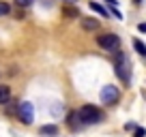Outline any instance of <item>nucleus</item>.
<instances>
[{
  "label": "nucleus",
  "mask_w": 146,
  "mask_h": 137,
  "mask_svg": "<svg viewBox=\"0 0 146 137\" xmlns=\"http://www.w3.org/2000/svg\"><path fill=\"white\" fill-rule=\"evenodd\" d=\"M11 13V7L7 5V2H0V17H5V15Z\"/></svg>",
  "instance_id": "obj_12"
},
{
  "label": "nucleus",
  "mask_w": 146,
  "mask_h": 137,
  "mask_svg": "<svg viewBox=\"0 0 146 137\" xmlns=\"http://www.w3.org/2000/svg\"><path fill=\"white\" fill-rule=\"evenodd\" d=\"M41 133L43 135H58V126H56V124H45V126H41Z\"/></svg>",
  "instance_id": "obj_9"
},
{
  "label": "nucleus",
  "mask_w": 146,
  "mask_h": 137,
  "mask_svg": "<svg viewBox=\"0 0 146 137\" xmlns=\"http://www.w3.org/2000/svg\"><path fill=\"white\" fill-rule=\"evenodd\" d=\"M62 15H64V17H69V19L82 17V15H80V11L75 9V7H71V5H64V7H62Z\"/></svg>",
  "instance_id": "obj_8"
},
{
  "label": "nucleus",
  "mask_w": 146,
  "mask_h": 137,
  "mask_svg": "<svg viewBox=\"0 0 146 137\" xmlns=\"http://www.w3.org/2000/svg\"><path fill=\"white\" fill-rule=\"evenodd\" d=\"M9 101H11V86L0 84V105H7Z\"/></svg>",
  "instance_id": "obj_7"
},
{
  "label": "nucleus",
  "mask_w": 146,
  "mask_h": 137,
  "mask_svg": "<svg viewBox=\"0 0 146 137\" xmlns=\"http://www.w3.org/2000/svg\"><path fill=\"white\" fill-rule=\"evenodd\" d=\"M133 47H135V51L142 56V58H146V45L140 41V39H133Z\"/></svg>",
  "instance_id": "obj_10"
},
{
  "label": "nucleus",
  "mask_w": 146,
  "mask_h": 137,
  "mask_svg": "<svg viewBox=\"0 0 146 137\" xmlns=\"http://www.w3.org/2000/svg\"><path fill=\"white\" fill-rule=\"evenodd\" d=\"M105 2H110L112 7H116V5H118V0H105Z\"/></svg>",
  "instance_id": "obj_16"
},
{
  "label": "nucleus",
  "mask_w": 146,
  "mask_h": 137,
  "mask_svg": "<svg viewBox=\"0 0 146 137\" xmlns=\"http://www.w3.org/2000/svg\"><path fill=\"white\" fill-rule=\"evenodd\" d=\"M118 96H120V92L116 86H103V90H101V101L105 105H114L118 101Z\"/></svg>",
  "instance_id": "obj_5"
},
{
  "label": "nucleus",
  "mask_w": 146,
  "mask_h": 137,
  "mask_svg": "<svg viewBox=\"0 0 146 137\" xmlns=\"http://www.w3.org/2000/svg\"><path fill=\"white\" fill-rule=\"evenodd\" d=\"M135 137H146V131H144L142 126H137V128H135Z\"/></svg>",
  "instance_id": "obj_14"
},
{
  "label": "nucleus",
  "mask_w": 146,
  "mask_h": 137,
  "mask_svg": "<svg viewBox=\"0 0 146 137\" xmlns=\"http://www.w3.org/2000/svg\"><path fill=\"white\" fill-rule=\"evenodd\" d=\"M80 26H82L86 32H97L99 30V22H97L95 17H82L80 19Z\"/></svg>",
  "instance_id": "obj_6"
},
{
  "label": "nucleus",
  "mask_w": 146,
  "mask_h": 137,
  "mask_svg": "<svg viewBox=\"0 0 146 137\" xmlns=\"http://www.w3.org/2000/svg\"><path fill=\"white\" fill-rule=\"evenodd\" d=\"M133 2H135V5H140V2H142V0H133Z\"/></svg>",
  "instance_id": "obj_18"
},
{
  "label": "nucleus",
  "mask_w": 146,
  "mask_h": 137,
  "mask_svg": "<svg viewBox=\"0 0 146 137\" xmlns=\"http://www.w3.org/2000/svg\"><path fill=\"white\" fill-rule=\"evenodd\" d=\"M64 2H67V5H73V2H78V0H64Z\"/></svg>",
  "instance_id": "obj_17"
},
{
  "label": "nucleus",
  "mask_w": 146,
  "mask_h": 137,
  "mask_svg": "<svg viewBox=\"0 0 146 137\" xmlns=\"http://www.w3.org/2000/svg\"><path fill=\"white\" fill-rule=\"evenodd\" d=\"M97 45L103 47V49H108V51H114V49H118L120 39H118V34H114V32H105V34H99V37H97Z\"/></svg>",
  "instance_id": "obj_3"
},
{
  "label": "nucleus",
  "mask_w": 146,
  "mask_h": 137,
  "mask_svg": "<svg viewBox=\"0 0 146 137\" xmlns=\"http://www.w3.org/2000/svg\"><path fill=\"white\" fill-rule=\"evenodd\" d=\"M137 30H140V32H146V22H142L140 26H137Z\"/></svg>",
  "instance_id": "obj_15"
},
{
  "label": "nucleus",
  "mask_w": 146,
  "mask_h": 137,
  "mask_svg": "<svg viewBox=\"0 0 146 137\" xmlns=\"http://www.w3.org/2000/svg\"><path fill=\"white\" fill-rule=\"evenodd\" d=\"M78 118L82 120L84 124H97V122H101L103 114H101V109H97L95 105H84V107H80Z\"/></svg>",
  "instance_id": "obj_2"
},
{
  "label": "nucleus",
  "mask_w": 146,
  "mask_h": 137,
  "mask_svg": "<svg viewBox=\"0 0 146 137\" xmlns=\"http://www.w3.org/2000/svg\"><path fill=\"white\" fill-rule=\"evenodd\" d=\"M15 5H17V7H30L32 0H15Z\"/></svg>",
  "instance_id": "obj_13"
},
{
  "label": "nucleus",
  "mask_w": 146,
  "mask_h": 137,
  "mask_svg": "<svg viewBox=\"0 0 146 137\" xmlns=\"http://www.w3.org/2000/svg\"><path fill=\"white\" fill-rule=\"evenodd\" d=\"M90 9L95 11V13H99L101 17H108V11H105V9H103L101 5H97V2H90Z\"/></svg>",
  "instance_id": "obj_11"
},
{
  "label": "nucleus",
  "mask_w": 146,
  "mask_h": 137,
  "mask_svg": "<svg viewBox=\"0 0 146 137\" xmlns=\"http://www.w3.org/2000/svg\"><path fill=\"white\" fill-rule=\"evenodd\" d=\"M114 68H116V75L123 79V84H129V79H131V64H129L127 56H125L123 51H118V49H116Z\"/></svg>",
  "instance_id": "obj_1"
},
{
  "label": "nucleus",
  "mask_w": 146,
  "mask_h": 137,
  "mask_svg": "<svg viewBox=\"0 0 146 137\" xmlns=\"http://www.w3.org/2000/svg\"><path fill=\"white\" fill-rule=\"evenodd\" d=\"M17 116H19V120H22L24 124H32V120H35V107H32V103L22 101L19 107H17Z\"/></svg>",
  "instance_id": "obj_4"
}]
</instances>
